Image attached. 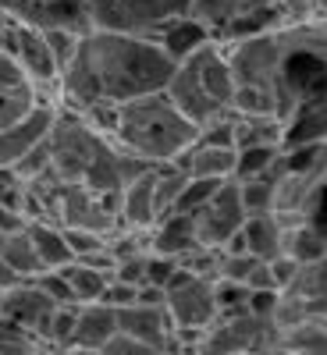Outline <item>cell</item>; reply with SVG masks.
Wrapping results in <instances>:
<instances>
[{
    "instance_id": "6da1fadb",
    "label": "cell",
    "mask_w": 327,
    "mask_h": 355,
    "mask_svg": "<svg viewBox=\"0 0 327 355\" xmlns=\"http://www.w3.org/2000/svg\"><path fill=\"white\" fill-rule=\"evenodd\" d=\"M178 61L146 33H93L82 36L75 61L61 71V103L82 114L89 103H125L157 93L174 75Z\"/></svg>"
},
{
    "instance_id": "7a4b0ae2",
    "label": "cell",
    "mask_w": 327,
    "mask_h": 355,
    "mask_svg": "<svg viewBox=\"0 0 327 355\" xmlns=\"http://www.w3.org/2000/svg\"><path fill=\"white\" fill-rule=\"evenodd\" d=\"M199 125L174 107V100L157 89V93H142L135 100L117 103V128L114 139L132 150L135 157L150 160L153 167L174 164L189 146L196 142Z\"/></svg>"
},
{
    "instance_id": "3957f363",
    "label": "cell",
    "mask_w": 327,
    "mask_h": 355,
    "mask_svg": "<svg viewBox=\"0 0 327 355\" xmlns=\"http://www.w3.org/2000/svg\"><path fill=\"white\" fill-rule=\"evenodd\" d=\"M47 142H50V171L65 185H78L89 174V167H93V160L100 157L107 139L89 128L75 110L57 107V121H53Z\"/></svg>"
},
{
    "instance_id": "277c9868",
    "label": "cell",
    "mask_w": 327,
    "mask_h": 355,
    "mask_svg": "<svg viewBox=\"0 0 327 355\" xmlns=\"http://www.w3.org/2000/svg\"><path fill=\"white\" fill-rule=\"evenodd\" d=\"M167 313L174 327H185V331H206L221 320L217 309V277H206V274H192L182 266L171 284H167Z\"/></svg>"
},
{
    "instance_id": "5b68a950",
    "label": "cell",
    "mask_w": 327,
    "mask_h": 355,
    "mask_svg": "<svg viewBox=\"0 0 327 355\" xmlns=\"http://www.w3.org/2000/svg\"><path fill=\"white\" fill-rule=\"evenodd\" d=\"M53 121H57V107L53 103H36L28 114H22L18 121L0 128V164L15 167L33 146H40L50 135Z\"/></svg>"
},
{
    "instance_id": "8992f818",
    "label": "cell",
    "mask_w": 327,
    "mask_h": 355,
    "mask_svg": "<svg viewBox=\"0 0 327 355\" xmlns=\"http://www.w3.org/2000/svg\"><path fill=\"white\" fill-rule=\"evenodd\" d=\"M164 93H167V96L174 100V107L182 110L189 121H196V125L210 121V117L221 110V103L203 89V78H199V71H196V64H192V57L178 61L174 75H171L167 85H164Z\"/></svg>"
},
{
    "instance_id": "52a82bcc",
    "label": "cell",
    "mask_w": 327,
    "mask_h": 355,
    "mask_svg": "<svg viewBox=\"0 0 327 355\" xmlns=\"http://www.w3.org/2000/svg\"><path fill=\"white\" fill-rule=\"evenodd\" d=\"M117 327L125 334H132L135 341H142L150 352H164L174 341V323L167 306H142L132 302L125 309H117Z\"/></svg>"
},
{
    "instance_id": "ba28073f",
    "label": "cell",
    "mask_w": 327,
    "mask_h": 355,
    "mask_svg": "<svg viewBox=\"0 0 327 355\" xmlns=\"http://www.w3.org/2000/svg\"><path fill=\"white\" fill-rule=\"evenodd\" d=\"M53 299L50 295L28 277V281H18L15 288H8V291H0V316H8V320H15L18 327H25V331H40L43 323H47V316L53 313Z\"/></svg>"
},
{
    "instance_id": "9c48e42d",
    "label": "cell",
    "mask_w": 327,
    "mask_h": 355,
    "mask_svg": "<svg viewBox=\"0 0 327 355\" xmlns=\"http://www.w3.org/2000/svg\"><path fill=\"white\" fill-rule=\"evenodd\" d=\"M36 100V85L25 75V68L15 61L8 50H0V128H8L18 121L22 114H28Z\"/></svg>"
},
{
    "instance_id": "30bf717a",
    "label": "cell",
    "mask_w": 327,
    "mask_h": 355,
    "mask_svg": "<svg viewBox=\"0 0 327 355\" xmlns=\"http://www.w3.org/2000/svg\"><path fill=\"white\" fill-rule=\"evenodd\" d=\"M117 224H128V227H153L157 224V167L142 171L135 182H128L121 189Z\"/></svg>"
},
{
    "instance_id": "8fae6325",
    "label": "cell",
    "mask_w": 327,
    "mask_h": 355,
    "mask_svg": "<svg viewBox=\"0 0 327 355\" xmlns=\"http://www.w3.org/2000/svg\"><path fill=\"white\" fill-rule=\"evenodd\" d=\"M117 331V309L107 306L103 299L97 302H82L78 306V323H75V338L72 348L78 352H103L110 334Z\"/></svg>"
},
{
    "instance_id": "7c38bea8",
    "label": "cell",
    "mask_w": 327,
    "mask_h": 355,
    "mask_svg": "<svg viewBox=\"0 0 327 355\" xmlns=\"http://www.w3.org/2000/svg\"><path fill=\"white\" fill-rule=\"evenodd\" d=\"M235 160H239V150H235V146L192 142L174 164L189 178H235Z\"/></svg>"
},
{
    "instance_id": "4fadbf2b",
    "label": "cell",
    "mask_w": 327,
    "mask_h": 355,
    "mask_svg": "<svg viewBox=\"0 0 327 355\" xmlns=\"http://www.w3.org/2000/svg\"><path fill=\"white\" fill-rule=\"evenodd\" d=\"M146 36H153V40L167 50V57H174V61H185V57H192L203 43L214 40L210 28L199 25V21L189 18V15H178V18L164 21L160 28H153V33H146Z\"/></svg>"
},
{
    "instance_id": "5bb4252c",
    "label": "cell",
    "mask_w": 327,
    "mask_h": 355,
    "mask_svg": "<svg viewBox=\"0 0 327 355\" xmlns=\"http://www.w3.org/2000/svg\"><path fill=\"white\" fill-rule=\"evenodd\" d=\"M25 231H28V239H33L36 252H40L43 270H61V266L75 263V252L68 245V234H65L61 224H53V220H28Z\"/></svg>"
},
{
    "instance_id": "9a60e30c",
    "label": "cell",
    "mask_w": 327,
    "mask_h": 355,
    "mask_svg": "<svg viewBox=\"0 0 327 355\" xmlns=\"http://www.w3.org/2000/svg\"><path fill=\"white\" fill-rule=\"evenodd\" d=\"M196 220L192 214H171L160 224H153V252H167L182 259L189 249H196Z\"/></svg>"
},
{
    "instance_id": "2e32d148",
    "label": "cell",
    "mask_w": 327,
    "mask_h": 355,
    "mask_svg": "<svg viewBox=\"0 0 327 355\" xmlns=\"http://www.w3.org/2000/svg\"><path fill=\"white\" fill-rule=\"evenodd\" d=\"M281 234H285V224L274 214H256V217H246V224H242L246 252H253L256 259L281 256Z\"/></svg>"
},
{
    "instance_id": "e0dca14e",
    "label": "cell",
    "mask_w": 327,
    "mask_h": 355,
    "mask_svg": "<svg viewBox=\"0 0 327 355\" xmlns=\"http://www.w3.org/2000/svg\"><path fill=\"white\" fill-rule=\"evenodd\" d=\"M306 142H327V96L306 103L285 125V146H306Z\"/></svg>"
},
{
    "instance_id": "ac0fdd59",
    "label": "cell",
    "mask_w": 327,
    "mask_h": 355,
    "mask_svg": "<svg viewBox=\"0 0 327 355\" xmlns=\"http://www.w3.org/2000/svg\"><path fill=\"white\" fill-rule=\"evenodd\" d=\"M189 0H125V8L135 21V33H153L164 21L185 15Z\"/></svg>"
},
{
    "instance_id": "d6986e66",
    "label": "cell",
    "mask_w": 327,
    "mask_h": 355,
    "mask_svg": "<svg viewBox=\"0 0 327 355\" xmlns=\"http://www.w3.org/2000/svg\"><path fill=\"white\" fill-rule=\"evenodd\" d=\"M89 15V28L100 33H135V21L125 8V0H82Z\"/></svg>"
},
{
    "instance_id": "ffe728a7",
    "label": "cell",
    "mask_w": 327,
    "mask_h": 355,
    "mask_svg": "<svg viewBox=\"0 0 327 355\" xmlns=\"http://www.w3.org/2000/svg\"><path fill=\"white\" fill-rule=\"evenodd\" d=\"M0 256H4L22 277H36V274L43 270L40 252H36V245H33V239H28L25 227H18V231H11V234H4V239H0Z\"/></svg>"
},
{
    "instance_id": "44dd1931",
    "label": "cell",
    "mask_w": 327,
    "mask_h": 355,
    "mask_svg": "<svg viewBox=\"0 0 327 355\" xmlns=\"http://www.w3.org/2000/svg\"><path fill=\"white\" fill-rule=\"evenodd\" d=\"M75 323H78V306L65 302V306H53V313L47 316V323L36 331L43 348H72L75 338Z\"/></svg>"
},
{
    "instance_id": "7402d4cb",
    "label": "cell",
    "mask_w": 327,
    "mask_h": 355,
    "mask_svg": "<svg viewBox=\"0 0 327 355\" xmlns=\"http://www.w3.org/2000/svg\"><path fill=\"white\" fill-rule=\"evenodd\" d=\"M61 270H65V277H68V284H72V291H75V302H78V306L103 299V288H107V281H110L107 270H97V266L78 263V259L68 263V266H61Z\"/></svg>"
},
{
    "instance_id": "603a6c76",
    "label": "cell",
    "mask_w": 327,
    "mask_h": 355,
    "mask_svg": "<svg viewBox=\"0 0 327 355\" xmlns=\"http://www.w3.org/2000/svg\"><path fill=\"white\" fill-rule=\"evenodd\" d=\"M281 150L285 146H246V150H239V160H235V178L246 182V178H260V174H278Z\"/></svg>"
},
{
    "instance_id": "cb8c5ba5",
    "label": "cell",
    "mask_w": 327,
    "mask_h": 355,
    "mask_svg": "<svg viewBox=\"0 0 327 355\" xmlns=\"http://www.w3.org/2000/svg\"><path fill=\"white\" fill-rule=\"evenodd\" d=\"M235 8H239V0H189L185 15L210 28V36H221V33H228Z\"/></svg>"
},
{
    "instance_id": "d4e9b609",
    "label": "cell",
    "mask_w": 327,
    "mask_h": 355,
    "mask_svg": "<svg viewBox=\"0 0 327 355\" xmlns=\"http://www.w3.org/2000/svg\"><path fill=\"white\" fill-rule=\"evenodd\" d=\"M235 182H239V178H235ZM239 192H242V210H246V217L274 214V174L246 178V182H239Z\"/></svg>"
},
{
    "instance_id": "484cf974",
    "label": "cell",
    "mask_w": 327,
    "mask_h": 355,
    "mask_svg": "<svg viewBox=\"0 0 327 355\" xmlns=\"http://www.w3.org/2000/svg\"><path fill=\"white\" fill-rule=\"evenodd\" d=\"M228 182V178H189L182 196H178V206L174 214H199L206 202H210L217 196V189Z\"/></svg>"
},
{
    "instance_id": "4316f807",
    "label": "cell",
    "mask_w": 327,
    "mask_h": 355,
    "mask_svg": "<svg viewBox=\"0 0 327 355\" xmlns=\"http://www.w3.org/2000/svg\"><path fill=\"white\" fill-rule=\"evenodd\" d=\"M47 33V43H50V53H53V61L57 68H68L75 61V53L82 46V33H75V28H43Z\"/></svg>"
},
{
    "instance_id": "83f0119b",
    "label": "cell",
    "mask_w": 327,
    "mask_h": 355,
    "mask_svg": "<svg viewBox=\"0 0 327 355\" xmlns=\"http://www.w3.org/2000/svg\"><path fill=\"white\" fill-rule=\"evenodd\" d=\"M50 139V135H47ZM40 142V146H33L18 164H15V171L22 174V182L28 185V182H36V178H43V174H50V142Z\"/></svg>"
},
{
    "instance_id": "f1b7e54d",
    "label": "cell",
    "mask_w": 327,
    "mask_h": 355,
    "mask_svg": "<svg viewBox=\"0 0 327 355\" xmlns=\"http://www.w3.org/2000/svg\"><path fill=\"white\" fill-rule=\"evenodd\" d=\"M50 299L57 302V306H65V302H75V291H72V284H68V277H65V270H40L36 277H33ZM78 306V302H75Z\"/></svg>"
},
{
    "instance_id": "f546056e",
    "label": "cell",
    "mask_w": 327,
    "mask_h": 355,
    "mask_svg": "<svg viewBox=\"0 0 327 355\" xmlns=\"http://www.w3.org/2000/svg\"><path fill=\"white\" fill-rule=\"evenodd\" d=\"M22 196H25V182L22 174L8 164H0V202L4 206H15V210L22 214Z\"/></svg>"
},
{
    "instance_id": "4dcf8cb0",
    "label": "cell",
    "mask_w": 327,
    "mask_h": 355,
    "mask_svg": "<svg viewBox=\"0 0 327 355\" xmlns=\"http://www.w3.org/2000/svg\"><path fill=\"white\" fill-rule=\"evenodd\" d=\"M135 295H139V284H128V281L110 277V281H107V288H103V302H107V306H114V309H125V306H132V302H135Z\"/></svg>"
},
{
    "instance_id": "1f68e13d",
    "label": "cell",
    "mask_w": 327,
    "mask_h": 355,
    "mask_svg": "<svg viewBox=\"0 0 327 355\" xmlns=\"http://www.w3.org/2000/svg\"><path fill=\"white\" fill-rule=\"evenodd\" d=\"M306 220L327 239V185H320V189L313 192V199H310V206H306Z\"/></svg>"
},
{
    "instance_id": "d6a6232c",
    "label": "cell",
    "mask_w": 327,
    "mask_h": 355,
    "mask_svg": "<svg viewBox=\"0 0 327 355\" xmlns=\"http://www.w3.org/2000/svg\"><path fill=\"white\" fill-rule=\"evenodd\" d=\"M18 227H25V217L15 210V206L0 202V239H4V234H11V231H18Z\"/></svg>"
},
{
    "instance_id": "836d02e7",
    "label": "cell",
    "mask_w": 327,
    "mask_h": 355,
    "mask_svg": "<svg viewBox=\"0 0 327 355\" xmlns=\"http://www.w3.org/2000/svg\"><path fill=\"white\" fill-rule=\"evenodd\" d=\"M18 281H28V277H22L18 270H15V266L4 259V256H0V291H8V288H15Z\"/></svg>"
}]
</instances>
